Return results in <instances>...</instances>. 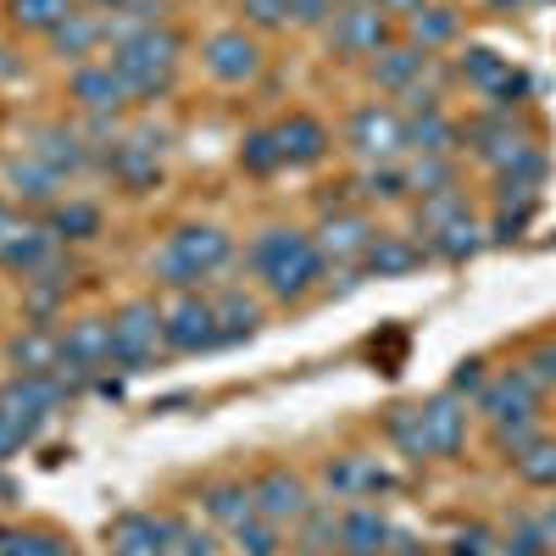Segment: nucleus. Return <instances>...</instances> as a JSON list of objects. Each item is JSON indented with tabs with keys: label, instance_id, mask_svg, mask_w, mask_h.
<instances>
[{
	"label": "nucleus",
	"instance_id": "nucleus-14",
	"mask_svg": "<svg viewBox=\"0 0 556 556\" xmlns=\"http://www.w3.org/2000/svg\"><path fill=\"white\" fill-rule=\"evenodd\" d=\"M312 245H317L323 262H362L367 245H374V228H367L356 212H340V217L323 223V235H317Z\"/></svg>",
	"mask_w": 556,
	"mask_h": 556
},
{
	"label": "nucleus",
	"instance_id": "nucleus-56",
	"mask_svg": "<svg viewBox=\"0 0 556 556\" xmlns=\"http://www.w3.org/2000/svg\"><path fill=\"white\" fill-rule=\"evenodd\" d=\"M495 7H513V0H495Z\"/></svg>",
	"mask_w": 556,
	"mask_h": 556
},
{
	"label": "nucleus",
	"instance_id": "nucleus-51",
	"mask_svg": "<svg viewBox=\"0 0 556 556\" xmlns=\"http://www.w3.org/2000/svg\"><path fill=\"white\" fill-rule=\"evenodd\" d=\"M23 445V429L12 424V417H7V406H0V456H7V451H17Z\"/></svg>",
	"mask_w": 556,
	"mask_h": 556
},
{
	"label": "nucleus",
	"instance_id": "nucleus-44",
	"mask_svg": "<svg viewBox=\"0 0 556 556\" xmlns=\"http://www.w3.org/2000/svg\"><path fill=\"white\" fill-rule=\"evenodd\" d=\"M245 17L262 23V28H278L290 17V0H245Z\"/></svg>",
	"mask_w": 556,
	"mask_h": 556
},
{
	"label": "nucleus",
	"instance_id": "nucleus-40",
	"mask_svg": "<svg viewBox=\"0 0 556 556\" xmlns=\"http://www.w3.org/2000/svg\"><path fill=\"white\" fill-rule=\"evenodd\" d=\"M51 228H56V235H67V240H89L101 228V212L96 206H56Z\"/></svg>",
	"mask_w": 556,
	"mask_h": 556
},
{
	"label": "nucleus",
	"instance_id": "nucleus-38",
	"mask_svg": "<svg viewBox=\"0 0 556 556\" xmlns=\"http://www.w3.org/2000/svg\"><path fill=\"white\" fill-rule=\"evenodd\" d=\"M235 545H240V556H278V523L245 518V523L235 529Z\"/></svg>",
	"mask_w": 556,
	"mask_h": 556
},
{
	"label": "nucleus",
	"instance_id": "nucleus-46",
	"mask_svg": "<svg viewBox=\"0 0 556 556\" xmlns=\"http://www.w3.org/2000/svg\"><path fill=\"white\" fill-rule=\"evenodd\" d=\"M167 556H217V551H212V534H195V529H178V540L167 545Z\"/></svg>",
	"mask_w": 556,
	"mask_h": 556
},
{
	"label": "nucleus",
	"instance_id": "nucleus-39",
	"mask_svg": "<svg viewBox=\"0 0 556 556\" xmlns=\"http://www.w3.org/2000/svg\"><path fill=\"white\" fill-rule=\"evenodd\" d=\"M0 556H67V545L51 540V534H17V529H7V534H0Z\"/></svg>",
	"mask_w": 556,
	"mask_h": 556
},
{
	"label": "nucleus",
	"instance_id": "nucleus-25",
	"mask_svg": "<svg viewBox=\"0 0 556 556\" xmlns=\"http://www.w3.org/2000/svg\"><path fill=\"white\" fill-rule=\"evenodd\" d=\"M451 139H456V128H451L434 106L412 112V123H406V146H412V151H424V156H445V151H451Z\"/></svg>",
	"mask_w": 556,
	"mask_h": 556
},
{
	"label": "nucleus",
	"instance_id": "nucleus-5",
	"mask_svg": "<svg viewBox=\"0 0 556 556\" xmlns=\"http://www.w3.org/2000/svg\"><path fill=\"white\" fill-rule=\"evenodd\" d=\"M162 340H167L173 351H212V345H223L212 301L178 295V301H173V306L162 312Z\"/></svg>",
	"mask_w": 556,
	"mask_h": 556
},
{
	"label": "nucleus",
	"instance_id": "nucleus-8",
	"mask_svg": "<svg viewBox=\"0 0 556 556\" xmlns=\"http://www.w3.org/2000/svg\"><path fill=\"white\" fill-rule=\"evenodd\" d=\"M334 45L351 56H384L390 45V12H379L374 0H351V7L334 17Z\"/></svg>",
	"mask_w": 556,
	"mask_h": 556
},
{
	"label": "nucleus",
	"instance_id": "nucleus-9",
	"mask_svg": "<svg viewBox=\"0 0 556 556\" xmlns=\"http://www.w3.org/2000/svg\"><path fill=\"white\" fill-rule=\"evenodd\" d=\"M251 495H256V518H267V523H301V518L312 513L306 484H301L295 473H285V468L262 473V479L251 484Z\"/></svg>",
	"mask_w": 556,
	"mask_h": 556
},
{
	"label": "nucleus",
	"instance_id": "nucleus-18",
	"mask_svg": "<svg viewBox=\"0 0 556 556\" xmlns=\"http://www.w3.org/2000/svg\"><path fill=\"white\" fill-rule=\"evenodd\" d=\"M273 139H278V156H285L290 167H306V162H317L323 151H329V134H323L317 117H290V123H278Z\"/></svg>",
	"mask_w": 556,
	"mask_h": 556
},
{
	"label": "nucleus",
	"instance_id": "nucleus-52",
	"mask_svg": "<svg viewBox=\"0 0 556 556\" xmlns=\"http://www.w3.org/2000/svg\"><path fill=\"white\" fill-rule=\"evenodd\" d=\"M540 534H545V540H551V545H556V501H551V513H545V518H540Z\"/></svg>",
	"mask_w": 556,
	"mask_h": 556
},
{
	"label": "nucleus",
	"instance_id": "nucleus-20",
	"mask_svg": "<svg viewBox=\"0 0 556 556\" xmlns=\"http://www.w3.org/2000/svg\"><path fill=\"white\" fill-rule=\"evenodd\" d=\"M34 162H45L51 173H78L89 162V151L73 128H39L34 134Z\"/></svg>",
	"mask_w": 556,
	"mask_h": 556
},
{
	"label": "nucleus",
	"instance_id": "nucleus-54",
	"mask_svg": "<svg viewBox=\"0 0 556 556\" xmlns=\"http://www.w3.org/2000/svg\"><path fill=\"white\" fill-rule=\"evenodd\" d=\"M101 7H112V12H123V7H134V0H101Z\"/></svg>",
	"mask_w": 556,
	"mask_h": 556
},
{
	"label": "nucleus",
	"instance_id": "nucleus-47",
	"mask_svg": "<svg viewBox=\"0 0 556 556\" xmlns=\"http://www.w3.org/2000/svg\"><path fill=\"white\" fill-rule=\"evenodd\" d=\"M506 556H545V534L534 523H523L513 540H506Z\"/></svg>",
	"mask_w": 556,
	"mask_h": 556
},
{
	"label": "nucleus",
	"instance_id": "nucleus-4",
	"mask_svg": "<svg viewBox=\"0 0 556 556\" xmlns=\"http://www.w3.org/2000/svg\"><path fill=\"white\" fill-rule=\"evenodd\" d=\"M112 334H117V362L128 367H146L151 356H156V345H167L162 340V312L151 306V301H134V306H123L117 317H112Z\"/></svg>",
	"mask_w": 556,
	"mask_h": 556
},
{
	"label": "nucleus",
	"instance_id": "nucleus-24",
	"mask_svg": "<svg viewBox=\"0 0 556 556\" xmlns=\"http://www.w3.org/2000/svg\"><path fill=\"white\" fill-rule=\"evenodd\" d=\"M429 245H434V256H445V262H468L484 240H479V223L462 212V217H451V223H440L434 235H429Z\"/></svg>",
	"mask_w": 556,
	"mask_h": 556
},
{
	"label": "nucleus",
	"instance_id": "nucleus-53",
	"mask_svg": "<svg viewBox=\"0 0 556 556\" xmlns=\"http://www.w3.org/2000/svg\"><path fill=\"white\" fill-rule=\"evenodd\" d=\"M12 235H17V223H12V212H7V206H0V245H7Z\"/></svg>",
	"mask_w": 556,
	"mask_h": 556
},
{
	"label": "nucleus",
	"instance_id": "nucleus-49",
	"mask_svg": "<svg viewBox=\"0 0 556 556\" xmlns=\"http://www.w3.org/2000/svg\"><path fill=\"white\" fill-rule=\"evenodd\" d=\"M468 390H484V362H462V367H456L451 395H468Z\"/></svg>",
	"mask_w": 556,
	"mask_h": 556
},
{
	"label": "nucleus",
	"instance_id": "nucleus-15",
	"mask_svg": "<svg viewBox=\"0 0 556 556\" xmlns=\"http://www.w3.org/2000/svg\"><path fill=\"white\" fill-rule=\"evenodd\" d=\"M256 67H262V51H256V39H245V34H217L206 45V73L223 78V84H245Z\"/></svg>",
	"mask_w": 556,
	"mask_h": 556
},
{
	"label": "nucleus",
	"instance_id": "nucleus-22",
	"mask_svg": "<svg viewBox=\"0 0 556 556\" xmlns=\"http://www.w3.org/2000/svg\"><path fill=\"white\" fill-rule=\"evenodd\" d=\"M0 262L23 278H34L39 267H51V235H45V228H17V235L0 245Z\"/></svg>",
	"mask_w": 556,
	"mask_h": 556
},
{
	"label": "nucleus",
	"instance_id": "nucleus-42",
	"mask_svg": "<svg viewBox=\"0 0 556 556\" xmlns=\"http://www.w3.org/2000/svg\"><path fill=\"white\" fill-rule=\"evenodd\" d=\"M245 167H251V173L285 167V156H278V139H273V134H251V139H245Z\"/></svg>",
	"mask_w": 556,
	"mask_h": 556
},
{
	"label": "nucleus",
	"instance_id": "nucleus-23",
	"mask_svg": "<svg viewBox=\"0 0 556 556\" xmlns=\"http://www.w3.org/2000/svg\"><path fill=\"white\" fill-rule=\"evenodd\" d=\"M429 67V51H417V45H401V51H384L379 62H374V78L384 84V89H417V73Z\"/></svg>",
	"mask_w": 556,
	"mask_h": 556
},
{
	"label": "nucleus",
	"instance_id": "nucleus-26",
	"mask_svg": "<svg viewBox=\"0 0 556 556\" xmlns=\"http://www.w3.org/2000/svg\"><path fill=\"white\" fill-rule=\"evenodd\" d=\"M7 184L23 195V201H34V206H45V201H56V184H62V173H51L45 162H12L7 167Z\"/></svg>",
	"mask_w": 556,
	"mask_h": 556
},
{
	"label": "nucleus",
	"instance_id": "nucleus-50",
	"mask_svg": "<svg viewBox=\"0 0 556 556\" xmlns=\"http://www.w3.org/2000/svg\"><path fill=\"white\" fill-rule=\"evenodd\" d=\"M329 7H334V0H290V17L295 23H323V17H329Z\"/></svg>",
	"mask_w": 556,
	"mask_h": 556
},
{
	"label": "nucleus",
	"instance_id": "nucleus-13",
	"mask_svg": "<svg viewBox=\"0 0 556 556\" xmlns=\"http://www.w3.org/2000/svg\"><path fill=\"white\" fill-rule=\"evenodd\" d=\"M424 417V440H429V456H451L462 440H468V406L456 395H434L429 406H417Z\"/></svg>",
	"mask_w": 556,
	"mask_h": 556
},
{
	"label": "nucleus",
	"instance_id": "nucleus-32",
	"mask_svg": "<svg viewBox=\"0 0 556 556\" xmlns=\"http://www.w3.org/2000/svg\"><path fill=\"white\" fill-rule=\"evenodd\" d=\"M406 23H412L417 51H434V45H445V39L456 34V12H445V7H424V12L406 17Z\"/></svg>",
	"mask_w": 556,
	"mask_h": 556
},
{
	"label": "nucleus",
	"instance_id": "nucleus-30",
	"mask_svg": "<svg viewBox=\"0 0 556 556\" xmlns=\"http://www.w3.org/2000/svg\"><path fill=\"white\" fill-rule=\"evenodd\" d=\"M206 513L228 529H240L245 518H256V495L240 490V484H217V490H206Z\"/></svg>",
	"mask_w": 556,
	"mask_h": 556
},
{
	"label": "nucleus",
	"instance_id": "nucleus-16",
	"mask_svg": "<svg viewBox=\"0 0 556 556\" xmlns=\"http://www.w3.org/2000/svg\"><path fill=\"white\" fill-rule=\"evenodd\" d=\"M473 151H479L495 173H513L518 162H529V156H534L529 139H523V134H513L506 123H479V128H473Z\"/></svg>",
	"mask_w": 556,
	"mask_h": 556
},
{
	"label": "nucleus",
	"instance_id": "nucleus-33",
	"mask_svg": "<svg viewBox=\"0 0 556 556\" xmlns=\"http://www.w3.org/2000/svg\"><path fill=\"white\" fill-rule=\"evenodd\" d=\"M390 440L412 456V462H424L429 456V440H424V417H417V406H395L390 412Z\"/></svg>",
	"mask_w": 556,
	"mask_h": 556
},
{
	"label": "nucleus",
	"instance_id": "nucleus-43",
	"mask_svg": "<svg viewBox=\"0 0 556 556\" xmlns=\"http://www.w3.org/2000/svg\"><path fill=\"white\" fill-rule=\"evenodd\" d=\"M451 556H495L490 529H462V534L451 540Z\"/></svg>",
	"mask_w": 556,
	"mask_h": 556
},
{
	"label": "nucleus",
	"instance_id": "nucleus-1",
	"mask_svg": "<svg viewBox=\"0 0 556 556\" xmlns=\"http://www.w3.org/2000/svg\"><path fill=\"white\" fill-rule=\"evenodd\" d=\"M251 267L267 278V290L278 301H295V295H306L317 285L329 262H323L317 245L306 235H295V228H267V235L251 245Z\"/></svg>",
	"mask_w": 556,
	"mask_h": 556
},
{
	"label": "nucleus",
	"instance_id": "nucleus-10",
	"mask_svg": "<svg viewBox=\"0 0 556 556\" xmlns=\"http://www.w3.org/2000/svg\"><path fill=\"white\" fill-rule=\"evenodd\" d=\"M184 523L173 518H146V513H128L112 523V556H167V545L178 540Z\"/></svg>",
	"mask_w": 556,
	"mask_h": 556
},
{
	"label": "nucleus",
	"instance_id": "nucleus-2",
	"mask_svg": "<svg viewBox=\"0 0 556 556\" xmlns=\"http://www.w3.org/2000/svg\"><path fill=\"white\" fill-rule=\"evenodd\" d=\"M228 256H235V245H228L223 228H178V235L156 251V278L173 290H190L201 278H212Z\"/></svg>",
	"mask_w": 556,
	"mask_h": 556
},
{
	"label": "nucleus",
	"instance_id": "nucleus-17",
	"mask_svg": "<svg viewBox=\"0 0 556 556\" xmlns=\"http://www.w3.org/2000/svg\"><path fill=\"white\" fill-rule=\"evenodd\" d=\"M340 545L345 556H384L390 551V523L374 513V506H351L340 518Z\"/></svg>",
	"mask_w": 556,
	"mask_h": 556
},
{
	"label": "nucleus",
	"instance_id": "nucleus-34",
	"mask_svg": "<svg viewBox=\"0 0 556 556\" xmlns=\"http://www.w3.org/2000/svg\"><path fill=\"white\" fill-rule=\"evenodd\" d=\"M513 462H518V473H523L529 484L556 490V445H551V440H534V445H529V451H518Z\"/></svg>",
	"mask_w": 556,
	"mask_h": 556
},
{
	"label": "nucleus",
	"instance_id": "nucleus-21",
	"mask_svg": "<svg viewBox=\"0 0 556 556\" xmlns=\"http://www.w3.org/2000/svg\"><path fill=\"white\" fill-rule=\"evenodd\" d=\"M417 262H424V251H417L412 240H401V235H374V245H367V256H362V267L374 278H401Z\"/></svg>",
	"mask_w": 556,
	"mask_h": 556
},
{
	"label": "nucleus",
	"instance_id": "nucleus-29",
	"mask_svg": "<svg viewBox=\"0 0 556 556\" xmlns=\"http://www.w3.org/2000/svg\"><path fill=\"white\" fill-rule=\"evenodd\" d=\"M329 484L340 490V495H374V490H384L390 479L374 468V462H362V456H345V462H334L329 468Z\"/></svg>",
	"mask_w": 556,
	"mask_h": 556
},
{
	"label": "nucleus",
	"instance_id": "nucleus-36",
	"mask_svg": "<svg viewBox=\"0 0 556 556\" xmlns=\"http://www.w3.org/2000/svg\"><path fill=\"white\" fill-rule=\"evenodd\" d=\"M51 39H56V51H62V56H84L89 45L106 39V34H101V23H89V17H78V12H73L67 23H56V28H51Z\"/></svg>",
	"mask_w": 556,
	"mask_h": 556
},
{
	"label": "nucleus",
	"instance_id": "nucleus-11",
	"mask_svg": "<svg viewBox=\"0 0 556 556\" xmlns=\"http://www.w3.org/2000/svg\"><path fill=\"white\" fill-rule=\"evenodd\" d=\"M534 395L540 384L523 374V367H513V374H501L479 390V412L490 417V424H506V417H534Z\"/></svg>",
	"mask_w": 556,
	"mask_h": 556
},
{
	"label": "nucleus",
	"instance_id": "nucleus-19",
	"mask_svg": "<svg viewBox=\"0 0 556 556\" xmlns=\"http://www.w3.org/2000/svg\"><path fill=\"white\" fill-rule=\"evenodd\" d=\"M73 101H84L89 112H112V106L128 101V84L117 78L112 62H106V67H78V73H73Z\"/></svg>",
	"mask_w": 556,
	"mask_h": 556
},
{
	"label": "nucleus",
	"instance_id": "nucleus-6",
	"mask_svg": "<svg viewBox=\"0 0 556 556\" xmlns=\"http://www.w3.org/2000/svg\"><path fill=\"white\" fill-rule=\"evenodd\" d=\"M462 78H468L484 101H495V106H513V101H523L529 96V78L506 62V56H495V51H484V45H473L468 56H462Z\"/></svg>",
	"mask_w": 556,
	"mask_h": 556
},
{
	"label": "nucleus",
	"instance_id": "nucleus-7",
	"mask_svg": "<svg viewBox=\"0 0 556 556\" xmlns=\"http://www.w3.org/2000/svg\"><path fill=\"white\" fill-rule=\"evenodd\" d=\"M345 139L356 146V156H367V162H390V156L406 146V123H401L390 106H356L351 123H345Z\"/></svg>",
	"mask_w": 556,
	"mask_h": 556
},
{
	"label": "nucleus",
	"instance_id": "nucleus-37",
	"mask_svg": "<svg viewBox=\"0 0 556 556\" xmlns=\"http://www.w3.org/2000/svg\"><path fill=\"white\" fill-rule=\"evenodd\" d=\"M406 190H417V195H445L451 190V162L445 156H424V162H417L412 173H406Z\"/></svg>",
	"mask_w": 556,
	"mask_h": 556
},
{
	"label": "nucleus",
	"instance_id": "nucleus-12",
	"mask_svg": "<svg viewBox=\"0 0 556 556\" xmlns=\"http://www.w3.org/2000/svg\"><path fill=\"white\" fill-rule=\"evenodd\" d=\"M62 362L84 367V374H96V367L117 362V334H112V323H101V317L73 323V329L62 334Z\"/></svg>",
	"mask_w": 556,
	"mask_h": 556
},
{
	"label": "nucleus",
	"instance_id": "nucleus-45",
	"mask_svg": "<svg viewBox=\"0 0 556 556\" xmlns=\"http://www.w3.org/2000/svg\"><path fill=\"white\" fill-rule=\"evenodd\" d=\"M340 540V518H329V513H317L312 523H306V551H329Z\"/></svg>",
	"mask_w": 556,
	"mask_h": 556
},
{
	"label": "nucleus",
	"instance_id": "nucleus-35",
	"mask_svg": "<svg viewBox=\"0 0 556 556\" xmlns=\"http://www.w3.org/2000/svg\"><path fill=\"white\" fill-rule=\"evenodd\" d=\"M12 17L23 28H45V34H51L56 23L73 17V7H67V0H12Z\"/></svg>",
	"mask_w": 556,
	"mask_h": 556
},
{
	"label": "nucleus",
	"instance_id": "nucleus-55",
	"mask_svg": "<svg viewBox=\"0 0 556 556\" xmlns=\"http://www.w3.org/2000/svg\"><path fill=\"white\" fill-rule=\"evenodd\" d=\"M0 495H12V490H7V479H0Z\"/></svg>",
	"mask_w": 556,
	"mask_h": 556
},
{
	"label": "nucleus",
	"instance_id": "nucleus-41",
	"mask_svg": "<svg viewBox=\"0 0 556 556\" xmlns=\"http://www.w3.org/2000/svg\"><path fill=\"white\" fill-rule=\"evenodd\" d=\"M362 195H367V201H401V195H406V173H395V167L362 173Z\"/></svg>",
	"mask_w": 556,
	"mask_h": 556
},
{
	"label": "nucleus",
	"instance_id": "nucleus-31",
	"mask_svg": "<svg viewBox=\"0 0 556 556\" xmlns=\"http://www.w3.org/2000/svg\"><path fill=\"white\" fill-rule=\"evenodd\" d=\"M212 312H217V334H223V345L256 334V301H245V295H223V301H212Z\"/></svg>",
	"mask_w": 556,
	"mask_h": 556
},
{
	"label": "nucleus",
	"instance_id": "nucleus-3",
	"mask_svg": "<svg viewBox=\"0 0 556 556\" xmlns=\"http://www.w3.org/2000/svg\"><path fill=\"white\" fill-rule=\"evenodd\" d=\"M112 67L128 84V96H162L173 84V67H178V34L146 28L128 45H112Z\"/></svg>",
	"mask_w": 556,
	"mask_h": 556
},
{
	"label": "nucleus",
	"instance_id": "nucleus-27",
	"mask_svg": "<svg viewBox=\"0 0 556 556\" xmlns=\"http://www.w3.org/2000/svg\"><path fill=\"white\" fill-rule=\"evenodd\" d=\"M12 362L23 367V374H51V367L62 362V340L45 334V329H28L12 340Z\"/></svg>",
	"mask_w": 556,
	"mask_h": 556
},
{
	"label": "nucleus",
	"instance_id": "nucleus-48",
	"mask_svg": "<svg viewBox=\"0 0 556 556\" xmlns=\"http://www.w3.org/2000/svg\"><path fill=\"white\" fill-rule=\"evenodd\" d=\"M523 374L534 379V384H556V345H540L534 356H529V367Z\"/></svg>",
	"mask_w": 556,
	"mask_h": 556
},
{
	"label": "nucleus",
	"instance_id": "nucleus-28",
	"mask_svg": "<svg viewBox=\"0 0 556 556\" xmlns=\"http://www.w3.org/2000/svg\"><path fill=\"white\" fill-rule=\"evenodd\" d=\"M112 173L123 184H134V190H139V184H151L156 178V146H151V139H123V146L112 151Z\"/></svg>",
	"mask_w": 556,
	"mask_h": 556
}]
</instances>
